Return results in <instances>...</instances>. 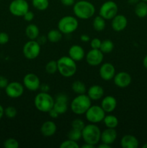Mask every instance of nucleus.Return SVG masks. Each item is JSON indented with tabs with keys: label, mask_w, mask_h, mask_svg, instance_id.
<instances>
[{
	"label": "nucleus",
	"mask_w": 147,
	"mask_h": 148,
	"mask_svg": "<svg viewBox=\"0 0 147 148\" xmlns=\"http://www.w3.org/2000/svg\"><path fill=\"white\" fill-rule=\"evenodd\" d=\"M74 15L81 20H88L93 17L95 13V7L87 0H80L73 5Z\"/></svg>",
	"instance_id": "obj_1"
},
{
	"label": "nucleus",
	"mask_w": 147,
	"mask_h": 148,
	"mask_svg": "<svg viewBox=\"0 0 147 148\" xmlns=\"http://www.w3.org/2000/svg\"><path fill=\"white\" fill-rule=\"evenodd\" d=\"M58 72L64 77L74 76L77 70V66L74 60L69 56H63L57 60Z\"/></svg>",
	"instance_id": "obj_2"
},
{
	"label": "nucleus",
	"mask_w": 147,
	"mask_h": 148,
	"mask_svg": "<svg viewBox=\"0 0 147 148\" xmlns=\"http://www.w3.org/2000/svg\"><path fill=\"white\" fill-rule=\"evenodd\" d=\"M101 130L96 124H86L82 131V138L84 143L96 146L100 142Z\"/></svg>",
	"instance_id": "obj_3"
},
{
	"label": "nucleus",
	"mask_w": 147,
	"mask_h": 148,
	"mask_svg": "<svg viewBox=\"0 0 147 148\" xmlns=\"http://www.w3.org/2000/svg\"><path fill=\"white\" fill-rule=\"evenodd\" d=\"M92 106V100L86 94H81L75 97L71 102L70 108L72 112L76 115L85 114Z\"/></svg>",
	"instance_id": "obj_4"
},
{
	"label": "nucleus",
	"mask_w": 147,
	"mask_h": 148,
	"mask_svg": "<svg viewBox=\"0 0 147 148\" xmlns=\"http://www.w3.org/2000/svg\"><path fill=\"white\" fill-rule=\"evenodd\" d=\"M36 109L40 112L48 113L53 108L54 98L47 92H40L36 95L34 99Z\"/></svg>",
	"instance_id": "obj_5"
},
{
	"label": "nucleus",
	"mask_w": 147,
	"mask_h": 148,
	"mask_svg": "<svg viewBox=\"0 0 147 148\" xmlns=\"http://www.w3.org/2000/svg\"><path fill=\"white\" fill-rule=\"evenodd\" d=\"M79 21L76 17L71 15L64 16L59 20L58 29L63 34H71L77 30Z\"/></svg>",
	"instance_id": "obj_6"
},
{
	"label": "nucleus",
	"mask_w": 147,
	"mask_h": 148,
	"mask_svg": "<svg viewBox=\"0 0 147 148\" xmlns=\"http://www.w3.org/2000/svg\"><path fill=\"white\" fill-rule=\"evenodd\" d=\"M106 113L105 112L101 106H91L85 113L86 120L92 124H98L103 121Z\"/></svg>",
	"instance_id": "obj_7"
},
{
	"label": "nucleus",
	"mask_w": 147,
	"mask_h": 148,
	"mask_svg": "<svg viewBox=\"0 0 147 148\" xmlns=\"http://www.w3.org/2000/svg\"><path fill=\"white\" fill-rule=\"evenodd\" d=\"M41 46L36 40H29L24 43L22 49V53L24 57L27 59H35L40 53Z\"/></svg>",
	"instance_id": "obj_8"
},
{
	"label": "nucleus",
	"mask_w": 147,
	"mask_h": 148,
	"mask_svg": "<svg viewBox=\"0 0 147 148\" xmlns=\"http://www.w3.org/2000/svg\"><path fill=\"white\" fill-rule=\"evenodd\" d=\"M118 4L112 0L105 1L99 7V15L103 17L105 20H112L116 14H118Z\"/></svg>",
	"instance_id": "obj_9"
},
{
	"label": "nucleus",
	"mask_w": 147,
	"mask_h": 148,
	"mask_svg": "<svg viewBox=\"0 0 147 148\" xmlns=\"http://www.w3.org/2000/svg\"><path fill=\"white\" fill-rule=\"evenodd\" d=\"M9 10L15 17H23L29 10V4L26 0H13L9 6Z\"/></svg>",
	"instance_id": "obj_10"
},
{
	"label": "nucleus",
	"mask_w": 147,
	"mask_h": 148,
	"mask_svg": "<svg viewBox=\"0 0 147 148\" xmlns=\"http://www.w3.org/2000/svg\"><path fill=\"white\" fill-rule=\"evenodd\" d=\"M24 87L23 84L19 82H9L5 88V92L7 96L11 98H18L23 95Z\"/></svg>",
	"instance_id": "obj_11"
},
{
	"label": "nucleus",
	"mask_w": 147,
	"mask_h": 148,
	"mask_svg": "<svg viewBox=\"0 0 147 148\" xmlns=\"http://www.w3.org/2000/svg\"><path fill=\"white\" fill-rule=\"evenodd\" d=\"M86 63L92 66H97L103 62L104 53L99 49H92L85 55Z\"/></svg>",
	"instance_id": "obj_12"
},
{
	"label": "nucleus",
	"mask_w": 147,
	"mask_h": 148,
	"mask_svg": "<svg viewBox=\"0 0 147 148\" xmlns=\"http://www.w3.org/2000/svg\"><path fill=\"white\" fill-rule=\"evenodd\" d=\"M40 78L33 73H27L23 78V85L30 91H37L40 87Z\"/></svg>",
	"instance_id": "obj_13"
},
{
	"label": "nucleus",
	"mask_w": 147,
	"mask_h": 148,
	"mask_svg": "<svg viewBox=\"0 0 147 148\" xmlns=\"http://www.w3.org/2000/svg\"><path fill=\"white\" fill-rule=\"evenodd\" d=\"M113 81L117 87L120 88H125L129 86L132 82V77L131 75L126 72H120L115 74L113 77Z\"/></svg>",
	"instance_id": "obj_14"
},
{
	"label": "nucleus",
	"mask_w": 147,
	"mask_h": 148,
	"mask_svg": "<svg viewBox=\"0 0 147 148\" xmlns=\"http://www.w3.org/2000/svg\"><path fill=\"white\" fill-rule=\"evenodd\" d=\"M99 74L101 79L105 81H110L113 79L115 75V68L111 63H104L100 66L99 69Z\"/></svg>",
	"instance_id": "obj_15"
},
{
	"label": "nucleus",
	"mask_w": 147,
	"mask_h": 148,
	"mask_svg": "<svg viewBox=\"0 0 147 148\" xmlns=\"http://www.w3.org/2000/svg\"><path fill=\"white\" fill-rule=\"evenodd\" d=\"M111 20V27L115 32L122 31L128 25V19L123 14H116Z\"/></svg>",
	"instance_id": "obj_16"
},
{
	"label": "nucleus",
	"mask_w": 147,
	"mask_h": 148,
	"mask_svg": "<svg viewBox=\"0 0 147 148\" xmlns=\"http://www.w3.org/2000/svg\"><path fill=\"white\" fill-rule=\"evenodd\" d=\"M118 134L115 129L107 128L102 132H101L100 141L101 143H106L108 145H112L116 140Z\"/></svg>",
	"instance_id": "obj_17"
},
{
	"label": "nucleus",
	"mask_w": 147,
	"mask_h": 148,
	"mask_svg": "<svg viewBox=\"0 0 147 148\" xmlns=\"http://www.w3.org/2000/svg\"><path fill=\"white\" fill-rule=\"evenodd\" d=\"M101 107L105 113H112L117 107V100L112 95H108L102 98Z\"/></svg>",
	"instance_id": "obj_18"
},
{
	"label": "nucleus",
	"mask_w": 147,
	"mask_h": 148,
	"mask_svg": "<svg viewBox=\"0 0 147 148\" xmlns=\"http://www.w3.org/2000/svg\"><path fill=\"white\" fill-rule=\"evenodd\" d=\"M57 130V127L54 121H46L41 125L40 132L44 137H50L54 135Z\"/></svg>",
	"instance_id": "obj_19"
},
{
	"label": "nucleus",
	"mask_w": 147,
	"mask_h": 148,
	"mask_svg": "<svg viewBox=\"0 0 147 148\" xmlns=\"http://www.w3.org/2000/svg\"><path fill=\"white\" fill-rule=\"evenodd\" d=\"M69 56L76 62H80L85 57L84 50L79 45H73L69 50Z\"/></svg>",
	"instance_id": "obj_20"
},
{
	"label": "nucleus",
	"mask_w": 147,
	"mask_h": 148,
	"mask_svg": "<svg viewBox=\"0 0 147 148\" xmlns=\"http://www.w3.org/2000/svg\"><path fill=\"white\" fill-rule=\"evenodd\" d=\"M105 91L102 87L98 85H93L87 90V94L92 101H98L103 98Z\"/></svg>",
	"instance_id": "obj_21"
},
{
	"label": "nucleus",
	"mask_w": 147,
	"mask_h": 148,
	"mask_svg": "<svg viewBox=\"0 0 147 148\" xmlns=\"http://www.w3.org/2000/svg\"><path fill=\"white\" fill-rule=\"evenodd\" d=\"M120 145L122 148H137L139 145V143L135 136L125 134L121 138Z\"/></svg>",
	"instance_id": "obj_22"
},
{
	"label": "nucleus",
	"mask_w": 147,
	"mask_h": 148,
	"mask_svg": "<svg viewBox=\"0 0 147 148\" xmlns=\"http://www.w3.org/2000/svg\"><path fill=\"white\" fill-rule=\"evenodd\" d=\"M25 35L29 40H36L40 36L39 27L35 24H30L26 27Z\"/></svg>",
	"instance_id": "obj_23"
},
{
	"label": "nucleus",
	"mask_w": 147,
	"mask_h": 148,
	"mask_svg": "<svg viewBox=\"0 0 147 148\" xmlns=\"http://www.w3.org/2000/svg\"><path fill=\"white\" fill-rule=\"evenodd\" d=\"M134 12L139 18H144L147 16V2L140 1L135 5Z\"/></svg>",
	"instance_id": "obj_24"
},
{
	"label": "nucleus",
	"mask_w": 147,
	"mask_h": 148,
	"mask_svg": "<svg viewBox=\"0 0 147 148\" xmlns=\"http://www.w3.org/2000/svg\"><path fill=\"white\" fill-rule=\"evenodd\" d=\"M63 33L59 29H52L49 30L47 34V39L50 43H57L62 39Z\"/></svg>",
	"instance_id": "obj_25"
},
{
	"label": "nucleus",
	"mask_w": 147,
	"mask_h": 148,
	"mask_svg": "<svg viewBox=\"0 0 147 148\" xmlns=\"http://www.w3.org/2000/svg\"><path fill=\"white\" fill-rule=\"evenodd\" d=\"M103 122L105 124V127L107 128H112L115 129L118 127L119 124L118 119L115 116L112 115V114H108L105 115V118L103 119Z\"/></svg>",
	"instance_id": "obj_26"
},
{
	"label": "nucleus",
	"mask_w": 147,
	"mask_h": 148,
	"mask_svg": "<svg viewBox=\"0 0 147 148\" xmlns=\"http://www.w3.org/2000/svg\"><path fill=\"white\" fill-rule=\"evenodd\" d=\"M92 26L96 31H102L105 30V27H106V22L103 17H101L100 15H97L94 18L93 22H92Z\"/></svg>",
	"instance_id": "obj_27"
},
{
	"label": "nucleus",
	"mask_w": 147,
	"mask_h": 148,
	"mask_svg": "<svg viewBox=\"0 0 147 148\" xmlns=\"http://www.w3.org/2000/svg\"><path fill=\"white\" fill-rule=\"evenodd\" d=\"M71 89L77 95L85 94L86 92V88L85 84L80 80H76L72 83Z\"/></svg>",
	"instance_id": "obj_28"
},
{
	"label": "nucleus",
	"mask_w": 147,
	"mask_h": 148,
	"mask_svg": "<svg viewBox=\"0 0 147 148\" xmlns=\"http://www.w3.org/2000/svg\"><path fill=\"white\" fill-rule=\"evenodd\" d=\"M53 108L57 111L59 115L64 114L68 110V102L54 100V105H53Z\"/></svg>",
	"instance_id": "obj_29"
},
{
	"label": "nucleus",
	"mask_w": 147,
	"mask_h": 148,
	"mask_svg": "<svg viewBox=\"0 0 147 148\" xmlns=\"http://www.w3.org/2000/svg\"><path fill=\"white\" fill-rule=\"evenodd\" d=\"M114 49V43L113 42L109 39H106V40H102L101 43L100 48L99 50L102 52L103 53H109L112 51Z\"/></svg>",
	"instance_id": "obj_30"
},
{
	"label": "nucleus",
	"mask_w": 147,
	"mask_h": 148,
	"mask_svg": "<svg viewBox=\"0 0 147 148\" xmlns=\"http://www.w3.org/2000/svg\"><path fill=\"white\" fill-rule=\"evenodd\" d=\"M32 4L36 10L39 11H45L49 7L48 0H32Z\"/></svg>",
	"instance_id": "obj_31"
},
{
	"label": "nucleus",
	"mask_w": 147,
	"mask_h": 148,
	"mask_svg": "<svg viewBox=\"0 0 147 148\" xmlns=\"http://www.w3.org/2000/svg\"><path fill=\"white\" fill-rule=\"evenodd\" d=\"M45 69H46V72H47L48 75H54L56 72H58L57 61H49V62L46 64Z\"/></svg>",
	"instance_id": "obj_32"
},
{
	"label": "nucleus",
	"mask_w": 147,
	"mask_h": 148,
	"mask_svg": "<svg viewBox=\"0 0 147 148\" xmlns=\"http://www.w3.org/2000/svg\"><path fill=\"white\" fill-rule=\"evenodd\" d=\"M67 137L69 140L78 142L80 139H82V131L71 128L68 133Z\"/></svg>",
	"instance_id": "obj_33"
},
{
	"label": "nucleus",
	"mask_w": 147,
	"mask_h": 148,
	"mask_svg": "<svg viewBox=\"0 0 147 148\" xmlns=\"http://www.w3.org/2000/svg\"><path fill=\"white\" fill-rule=\"evenodd\" d=\"M59 147L60 148H79V145L77 142L67 139L66 140L62 142Z\"/></svg>",
	"instance_id": "obj_34"
},
{
	"label": "nucleus",
	"mask_w": 147,
	"mask_h": 148,
	"mask_svg": "<svg viewBox=\"0 0 147 148\" xmlns=\"http://www.w3.org/2000/svg\"><path fill=\"white\" fill-rule=\"evenodd\" d=\"M17 111L15 108V107L12 106H10L7 107V108L4 109V115L9 119H13L17 116Z\"/></svg>",
	"instance_id": "obj_35"
},
{
	"label": "nucleus",
	"mask_w": 147,
	"mask_h": 148,
	"mask_svg": "<svg viewBox=\"0 0 147 148\" xmlns=\"http://www.w3.org/2000/svg\"><path fill=\"white\" fill-rule=\"evenodd\" d=\"M84 127V121L81 119H74L71 122V128L75 129V130L82 131V130H83Z\"/></svg>",
	"instance_id": "obj_36"
},
{
	"label": "nucleus",
	"mask_w": 147,
	"mask_h": 148,
	"mask_svg": "<svg viewBox=\"0 0 147 148\" xmlns=\"http://www.w3.org/2000/svg\"><path fill=\"white\" fill-rule=\"evenodd\" d=\"M4 146L5 148H18L19 143L15 139L9 138L4 141Z\"/></svg>",
	"instance_id": "obj_37"
},
{
	"label": "nucleus",
	"mask_w": 147,
	"mask_h": 148,
	"mask_svg": "<svg viewBox=\"0 0 147 148\" xmlns=\"http://www.w3.org/2000/svg\"><path fill=\"white\" fill-rule=\"evenodd\" d=\"M101 43H102V40L98 38H94L90 41L91 48L94 49H99L101 46Z\"/></svg>",
	"instance_id": "obj_38"
},
{
	"label": "nucleus",
	"mask_w": 147,
	"mask_h": 148,
	"mask_svg": "<svg viewBox=\"0 0 147 148\" xmlns=\"http://www.w3.org/2000/svg\"><path fill=\"white\" fill-rule=\"evenodd\" d=\"M9 40H10V37L7 33H4V32H0V44H6L7 43H8Z\"/></svg>",
	"instance_id": "obj_39"
},
{
	"label": "nucleus",
	"mask_w": 147,
	"mask_h": 148,
	"mask_svg": "<svg viewBox=\"0 0 147 148\" xmlns=\"http://www.w3.org/2000/svg\"><path fill=\"white\" fill-rule=\"evenodd\" d=\"M34 13H33V12L30 11V10H28V11L23 15V18H24V20H25L26 22H31L32 20L34 19Z\"/></svg>",
	"instance_id": "obj_40"
},
{
	"label": "nucleus",
	"mask_w": 147,
	"mask_h": 148,
	"mask_svg": "<svg viewBox=\"0 0 147 148\" xmlns=\"http://www.w3.org/2000/svg\"><path fill=\"white\" fill-rule=\"evenodd\" d=\"M9 84V81L4 76H0V88H5Z\"/></svg>",
	"instance_id": "obj_41"
},
{
	"label": "nucleus",
	"mask_w": 147,
	"mask_h": 148,
	"mask_svg": "<svg viewBox=\"0 0 147 148\" xmlns=\"http://www.w3.org/2000/svg\"><path fill=\"white\" fill-rule=\"evenodd\" d=\"M61 4L66 7H71L75 4V0H60Z\"/></svg>",
	"instance_id": "obj_42"
},
{
	"label": "nucleus",
	"mask_w": 147,
	"mask_h": 148,
	"mask_svg": "<svg viewBox=\"0 0 147 148\" xmlns=\"http://www.w3.org/2000/svg\"><path fill=\"white\" fill-rule=\"evenodd\" d=\"M48 115L52 119H56L59 116V114H58L57 111L55 109H53V108H52L51 110L48 111Z\"/></svg>",
	"instance_id": "obj_43"
},
{
	"label": "nucleus",
	"mask_w": 147,
	"mask_h": 148,
	"mask_svg": "<svg viewBox=\"0 0 147 148\" xmlns=\"http://www.w3.org/2000/svg\"><path fill=\"white\" fill-rule=\"evenodd\" d=\"M36 40H37V42H38L39 44L41 46V45L43 44H45V43L46 42V40H48L47 39V37H45V36H38V38H37V39H36Z\"/></svg>",
	"instance_id": "obj_44"
},
{
	"label": "nucleus",
	"mask_w": 147,
	"mask_h": 148,
	"mask_svg": "<svg viewBox=\"0 0 147 148\" xmlns=\"http://www.w3.org/2000/svg\"><path fill=\"white\" fill-rule=\"evenodd\" d=\"M80 40H82V42H84V43H86V42H89L90 40V38L88 35L86 34H82V36H80Z\"/></svg>",
	"instance_id": "obj_45"
},
{
	"label": "nucleus",
	"mask_w": 147,
	"mask_h": 148,
	"mask_svg": "<svg viewBox=\"0 0 147 148\" xmlns=\"http://www.w3.org/2000/svg\"><path fill=\"white\" fill-rule=\"evenodd\" d=\"M40 88L41 89L42 92H47L50 89V87L48 86V84H43V85H40Z\"/></svg>",
	"instance_id": "obj_46"
},
{
	"label": "nucleus",
	"mask_w": 147,
	"mask_h": 148,
	"mask_svg": "<svg viewBox=\"0 0 147 148\" xmlns=\"http://www.w3.org/2000/svg\"><path fill=\"white\" fill-rule=\"evenodd\" d=\"M97 147L99 148H111L112 147V146H111L110 145L106 144V143H101V144H99Z\"/></svg>",
	"instance_id": "obj_47"
},
{
	"label": "nucleus",
	"mask_w": 147,
	"mask_h": 148,
	"mask_svg": "<svg viewBox=\"0 0 147 148\" xmlns=\"http://www.w3.org/2000/svg\"><path fill=\"white\" fill-rule=\"evenodd\" d=\"M94 147H95V145L89 144V143H85V144H84L82 146V148H94Z\"/></svg>",
	"instance_id": "obj_48"
},
{
	"label": "nucleus",
	"mask_w": 147,
	"mask_h": 148,
	"mask_svg": "<svg viewBox=\"0 0 147 148\" xmlns=\"http://www.w3.org/2000/svg\"><path fill=\"white\" fill-rule=\"evenodd\" d=\"M141 0H128V3L131 5H135L137 3H138Z\"/></svg>",
	"instance_id": "obj_49"
},
{
	"label": "nucleus",
	"mask_w": 147,
	"mask_h": 148,
	"mask_svg": "<svg viewBox=\"0 0 147 148\" xmlns=\"http://www.w3.org/2000/svg\"><path fill=\"white\" fill-rule=\"evenodd\" d=\"M4 115V109L2 107V106L0 105V120L1 119V118H2Z\"/></svg>",
	"instance_id": "obj_50"
},
{
	"label": "nucleus",
	"mask_w": 147,
	"mask_h": 148,
	"mask_svg": "<svg viewBox=\"0 0 147 148\" xmlns=\"http://www.w3.org/2000/svg\"><path fill=\"white\" fill-rule=\"evenodd\" d=\"M143 65L147 69V54L144 56V59H143Z\"/></svg>",
	"instance_id": "obj_51"
},
{
	"label": "nucleus",
	"mask_w": 147,
	"mask_h": 148,
	"mask_svg": "<svg viewBox=\"0 0 147 148\" xmlns=\"http://www.w3.org/2000/svg\"><path fill=\"white\" fill-rule=\"evenodd\" d=\"M142 147L143 148H147V143H145V144H144V145H143Z\"/></svg>",
	"instance_id": "obj_52"
},
{
	"label": "nucleus",
	"mask_w": 147,
	"mask_h": 148,
	"mask_svg": "<svg viewBox=\"0 0 147 148\" xmlns=\"http://www.w3.org/2000/svg\"><path fill=\"white\" fill-rule=\"evenodd\" d=\"M141 1H145V2H147V0H141Z\"/></svg>",
	"instance_id": "obj_53"
},
{
	"label": "nucleus",
	"mask_w": 147,
	"mask_h": 148,
	"mask_svg": "<svg viewBox=\"0 0 147 148\" xmlns=\"http://www.w3.org/2000/svg\"><path fill=\"white\" fill-rule=\"evenodd\" d=\"M0 95H1V92H0Z\"/></svg>",
	"instance_id": "obj_54"
}]
</instances>
